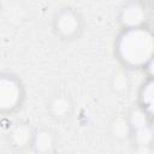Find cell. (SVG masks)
<instances>
[{
  "label": "cell",
  "mask_w": 154,
  "mask_h": 154,
  "mask_svg": "<svg viewBox=\"0 0 154 154\" xmlns=\"http://www.w3.org/2000/svg\"><path fill=\"white\" fill-rule=\"evenodd\" d=\"M57 28L61 34L70 36L78 30V19L72 12L65 11L59 14L57 19Z\"/></svg>",
  "instance_id": "cell-1"
}]
</instances>
